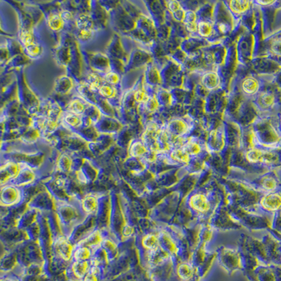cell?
<instances>
[{
	"instance_id": "4316f807",
	"label": "cell",
	"mask_w": 281,
	"mask_h": 281,
	"mask_svg": "<svg viewBox=\"0 0 281 281\" xmlns=\"http://www.w3.org/2000/svg\"><path fill=\"white\" fill-rule=\"evenodd\" d=\"M96 273H97L96 271L91 270L90 273L84 276V281H98Z\"/></svg>"
},
{
	"instance_id": "7402d4cb",
	"label": "cell",
	"mask_w": 281,
	"mask_h": 281,
	"mask_svg": "<svg viewBox=\"0 0 281 281\" xmlns=\"http://www.w3.org/2000/svg\"><path fill=\"white\" fill-rule=\"evenodd\" d=\"M168 7L169 8V10H170L172 14L176 13L178 11L182 9V6H181V4H179V2H178V1H170V2H169Z\"/></svg>"
},
{
	"instance_id": "cb8c5ba5",
	"label": "cell",
	"mask_w": 281,
	"mask_h": 281,
	"mask_svg": "<svg viewBox=\"0 0 281 281\" xmlns=\"http://www.w3.org/2000/svg\"><path fill=\"white\" fill-rule=\"evenodd\" d=\"M106 80L110 84H116L119 80V77L116 73H109L106 76Z\"/></svg>"
},
{
	"instance_id": "4fadbf2b",
	"label": "cell",
	"mask_w": 281,
	"mask_h": 281,
	"mask_svg": "<svg viewBox=\"0 0 281 281\" xmlns=\"http://www.w3.org/2000/svg\"><path fill=\"white\" fill-rule=\"evenodd\" d=\"M59 250L61 254L63 256L64 258H69L72 250L71 248L68 243L62 241V243L59 245Z\"/></svg>"
},
{
	"instance_id": "ba28073f",
	"label": "cell",
	"mask_w": 281,
	"mask_h": 281,
	"mask_svg": "<svg viewBox=\"0 0 281 281\" xmlns=\"http://www.w3.org/2000/svg\"><path fill=\"white\" fill-rule=\"evenodd\" d=\"M88 264L84 261H78L73 266V272L76 277L82 278L87 274Z\"/></svg>"
},
{
	"instance_id": "5bb4252c",
	"label": "cell",
	"mask_w": 281,
	"mask_h": 281,
	"mask_svg": "<svg viewBox=\"0 0 281 281\" xmlns=\"http://www.w3.org/2000/svg\"><path fill=\"white\" fill-rule=\"evenodd\" d=\"M100 94L103 96H105L107 98H111L115 94V92L112 87L109 85L101 86V88L99 89Z\"/></svg>"
},
{
	"instance_id": "ffe728a7",
	"label": "cell",
	"mask_w": 281,
	"mask_h": 281,
	"mask_svg": "<svg viewBox=\"0 0 281 281\" xmlns=\"http://www.w3.org/2000/svg\"><path fill=\"white\" fill-rule=\"evenodd\" d=\"M134 98L138 102H146L148 101V97L144 92L139 90L134 94Z\"/></svg>"
},
{
	"instance_id": "e0dca14e",
	"label": "cell",
	"mask_w": 281,
	"mask_h": 281,
	"mask_svg": "<svg viewBox=\"0 0 281 281\" xmlns=\"http://www.w3.org/2000/svg\"><path fill=\"white\" fill-rule=\"evenodd\" d=\"M69 108L70 110L75 113H80L81 112L83 111L84 109L83 104L79 101H73L70 104Z\"/></svg>"
},
{
	"instance_id": "52a82bcc",
	"label": "cell",
	"mask_w": 281,
	"mask_h": 281,
	"mask_svg": "<svg viewBox=\"0 0 281 281\" xmlns=\"http://www.w3.org/2000/svg\"><path fill=\"white\" fill-rule=\"evenodd\" d=\"M203 82L208 89H215L218 86L219 78L215 73H209L204 75Z\"/></svg>"
},
{
	"instance_id": "d6986e66",
	"label": "cell",
	"mask_w": 281,
	"mask_h": 281,
	"mask_svg": "<svg viewBox=\"0 0 281 281\" xmlns=\"http://www.w3.org/2000/svg\"><path fill=\"white\" fill-rule=\"evenodd\" d=\"M185 151L187 154H197L199 153L200 146L196 143H190L187 146Z\"/></svg>"
},
{
	"instance_id": "f1b7e54d",
	"label": "cell",
	"mask_w": 281,
	"mask_h": 281,
	"mask_svg": "<svg viewBox=\"0 0 281 281\" xmlns=\"http://www.w3.org/2000/svg\"><path fill=\"white\" fill-rule=\"evenodd\" d=\"M61 18H62V20H64V21H67V20H70V18H72L71 14L69 13L68 12H63V14H62V15L60 16Z\"/></svg>"
},
{
	"instance_id": "9c48e42d",
	"label": "cell",
	"mask_w": 281,
	"mask_h": 281,
	"mask_svg": "<svg viewBox=\"0 0 281 281\" xmlns=\"http://www.w3.org/2000/svg\"><path fill=\"white\" fill-rule=\"evenodd\" d=\"M260 101L265 107L271 108L276 104V98L271 92H264L261 94Z\"/></svg>"
},
{
	"instance_id": "4dcf8cb0",
	"label": "cell",
	"mask_w": 281,
	"mask_h": 281,
	"mask_svg": "<svg viewBox=\"0 0 281 281\" xmlns=\"http://www.w3.org/2000/svg\"><path fill=\"white\" fill-rule=\"evenodd\" d=\"M280 261L281 262V259H280Z\"/></svg>"
},
{
	"instance_id": "30bf717a",
	"label": "cell",
	"mask_w": 281,
	"mask_h": 281,
	"mask_svg": "<svg viewBox=\"0 0 281 281\" xmlns=\"http://www.w3.org/2000/svg\"><path fill=\"white\" fill-rule=\"evenodd\" d=\"M213 31L212 24L209 22L201 21L198 25V32L203 37H209Z\"/></svg>"
},
{
	"instance_id": "3957f363",
	"label": "cell",
	"mask_w": 281,
	"mask_h": 281,
	"mask_svg": "<svg viewBox=\"0 0 281 281\" xmlns=\"http://www.w3.org/2000/svg\"><path fill=\"white\" fill-rule=\"evenodd\" d=\"M190 204L192 208L198 212H204L208 210L209 203L207 198L202 194H197L192 197L190 199Z\"/></svg>"
},
{
	"instance_id": "2e32d148",
	"label": "cell",
	"mask_w": 281,
	"mask_h": 281,
	"mask_svg": "<svg viewBox=\"0 0 281 281\" xmlns=\"http://www.w3.org/2000/svg\"><path fill=\"white\" fill-rule=\"evenodd\" d=\"M100 78L98 77L97 76H95V75H92L90 78H89V80H90V88L92 90H99L101 88L100 87V83H101V81H100Z\"/></svg>"
},
{
	"instance_id": "f546056e",
	"label": "cell",
	"mask_w": 281,
	"mask_h": 281,
	"mask_svg": "<svg viewBox=\"0 0 281 281\" xmlns=\"http://www.w3.org/2000/svg\"><path fill=\"white\" fill-rule=\"evenodd\" d=\"M260 4H262L264 6H270L274 4L275 1H259Z\"/></svg>"
},
{
	"instance_id": "5b68a950",
	"label": "cell",
	"mask_w": 281,
	"mask_h": 281,
	"mask_svg": "<svg viewBox=\"0 0 281 281\" xmlns=\"http://www.w3.org/2000/svg\"><path fill=\"white\" fill-rule=\"evenodd\" d=\"M250 2L248 1H232L229 2V7L234 14H242L249 9Z\"/></svg>"
},
{
	"instance_id": "7c38bea8",
	"label": "cell",
	"mask_w": 281,
	"mask_h": 281,
	"mask_svg": "<svg viewBox=\"0 0 281 281\" xmlns=\"http://www.w3.org/2000/svg\"><path fill=\"white\" fill-rule=\"evenodd\" d=\"M90 252L87 248H79L75 253V258L78 261H84L90 257Z\"/></svg>"
},
{
	"instance_id": "8992f818",
	"label": "cell",
	"mask_w": 281,
	"mask_h": 281,
	"mask_svg": "<svg viewBox=\"0 0 281 281\" xmlns=\"http://www.w3.org/2000/svg\"><path fill=\"white\" fill-rule=\"evenodd\" d=\"M262 187L266 191H275L279 187V182L274 175H267L264 178L262 182Z\"/></svg>"
},
{
	"instance_id": "7a4b0ae2",
	"label": "cell",
	"mask_w": 281,
	"mask_h": 281,
	"mask_svg": "<svg viewBox=\"0 0 281 281\" xmlns=\"http://www.w3.org/2000/svg\"><path fill=\"white\" fill-rule=\"evenodd\" d=\"M194 267L188 264L179 265L176 269V276L180 281H192L195 276Z\"/></svg>"
},
{
	"instance_id": "8fae6325",
	"label": "cell",
	"mask_w": 281,
	"mask_h": 281,
	"mask_svg": "<svg viewBox=\"0 0 281 281\" xmlns=\"http://www.w3.org/2000/svg\"><path fill=\"white\" fill-rule=\"evenodd\" d=\"M49 24L51 29L59 31L63 26V20L59 16L53 15L49 18Z\"/></svg>"
},
{
	"instance_id": "9a60e30c",
	"label": "cell",
	"mask_w": 281,
	"mask_h": 281,
	"mask_svg": "<svg viewBox=\"0 0 281 281\" xmlns=\"http://www.w3.org/2000/svg\"><path fill=\"white\" fill-rule=\"evenodd\" d=\"M157 240L154 235H148L143 240V245L149 249H154L157 246Z\"/></svg>"
},
{
	"instance_id": "603a6c76",
	"label": "cell",
	"mask_w": 281,
	"mask_h": 281,
	"mask_svg": "<svg viewBox=\"0 0 281 281\" xmlns=\"http://www.w3.org/2000/svg\"><path fill=\"white\" fill-rule=\"evenodd\" d=\"M92 32L91 29L88 28H83L81 30L80 32H79V37L82 40H87L92 37Z\"/></svg>"
},
{
	"instance_id": "83f0119b",
	"label": "cell",
	"mask_w": 281,
	"mask_h": 281,
	"mask_svg": "<svg viewBox=\"0 0 281 281\" xmlns=\"http://www.w3.org/2000/svg\"><path fill=\"white\" fill-rule=\"evenodd\" d=\"M134 156H140L144 154L146 152V149L140 143H137L135 145V148H134Z\"/></svg>"
},
{
	"instance_id": "d4e9b609",
	"label": "cell",
	"mask_w": 281,
	"mask_h": 281,
	"mask_svg": "<svg viewBox=\"0 0 281 281\" xmlns=\"http://www.w3.org/2000/svg\"><path fill=\"white\" fill-rule=\"evenodd\" d=\"M67 123L72 126L78 125V123H79V120L78 119V117L74 115H69L65 118Z\"/></svg>"
},
{
	"instance_id": "277c9868",
	"label": "cell",
	"mask_w": 281,
	"mask_h": 281,
	"mask_svg": "<svg viewBox=\"0 0 281 281\" xmlns=\"http://www.w3.org/2000/svg\"><path fill=\"white\" fill-rule=\"evenodd\" d=\"M242 90L248 95H254L260 90V83L255 78L248 77L242 82Z\"/></svg>"
},
{
	"instance_id": "6da1fadb",
	"label": "cell",
	"mask_w": 281,
	"mask_h": 281,
	"mask_svg": "<svg viewBox=\"0 0 281 281\" xmlns=\"http://www.w3.org/2000/svg\"><path fill=\"white\" fill-rule=\"evenodd\" d=\"M261 204L265 210L271 212H278L281 210V192H268L264 196Z\"/></svg>"
},
{
	"instance_id": "484cf974",
	"label": "cell",
	"mask_w": 281,
	"mask_h": 281,
	"mask_svg": "<svg viewBox=\"0 0 281 281\" xmlns=\"http://www.w3.org/2000/svg\"><path fill=\"white\" fill-rule=\"evenodd\" d=\"M271 49L276 56H281V40L274 42Z\"/></svg>"
},
{
	"instance_id": "44dd1931",
	"label": "cell",
	"mask_w": 281,
	"mask_h": 281,
	"mask_svg": "<svg viewBox=\"0 0 281 281\" xmlns=\"http://www.w3.org/2000/svg\"><path fill=\"white\" fill-rule=\"evenodd\" d=\"M26 49H27L28 54L32 56H35L40 54V47L35 43L26 47Z\"/></svg>"
},
{
	"instance_id": "ac0fdd59",
	"label": "cell",
	"mask_w": 281,
	"mask_h": 281,
	"mask_svg": "<svg viewBox=\"0 0 281 281\" xmlns=\"http://www.w3.org/2000/svg\"><path fill=\"white\" fill-rule=\"evenodd\" d=\"M84 205L87 211H89V212H93L94 210H95V208H96V202L94 198L90 197V198H87L84 201Z\"/></svg>"
}]
</instances>
